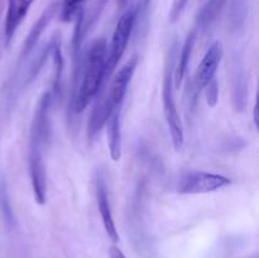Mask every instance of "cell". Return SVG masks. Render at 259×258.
Masks as SVG:
<instances>
[{"label":"cell","mask_w":259,"mask_h":258,"mask_svg":"<svg viewBox=\"0 0 259 258\" xmlns=\"http://www.w3.org/2000/svg\"><path fill=\"white\" fill-rule=\"evenodd\" d=\"M116 3H118L119 8H124L126 5V3H128V0H116Z\"/></svg>","instance_id":"cell-21"},{"label":"cell","mask_w":259,"mask_h":258,"mask_svg":"<svg viewBox=\"0 0 259 258\" xmlns=\"http://www.w3.org/2000/svg\"><path fill=\"white\" fill-rule=\"evenodd\" d=\"M18 0H8V12L7 18H5V27H4V35H5V47L10 45L13 39V35L15 33V25H14V18H15V10H17Z\"/></svg>","instance_id":"cell-15"},{"label":"cell","mask_w":259,"mask_h":258,"mask_svg":"<svg viewBox=\"0 0 259 258\" xmlns=\"http://www.w3.org/2000/svg\"><path fill=\"white\" fill-rule=\"evenodd\" d=\"M136 20L137 9L134 7H131L128 10H125V13L119 18L118 23H116L110 46L108 47L109 52L105 63V83L113 76L116 66L125 53L126 46H128L131 35L133 33Z\"/></svg>","instance_id":"cell-4"},{"label":"cell","mask_w":259,"mask_h":258,"mask_svg":"<svg viewBox=\"0 0 259 258\" xmlns=\"http://www.w3.org/2000/svg\"><path fill=\"white\" fill-rule=\"evenodd\" d=\"M86 0H62L60 3V18L62 22L70 23L76 19L78 13L83 10Z\"/></svg>","instance_id":"cell-14"},{"label":"cell","mask_w":259,"mask_h":258,"mask_svg":"<svg viewBox=\"0 0 259 258\" xmlns=\"http://www.w3.org/2000/svg\"><path fill=\"white\" fill-rule=\"evenodd\" d=\"M51 55L53 58V80H52V94L53 99L55 96L60 95L61 91V80H62L63 71V57L62 50H61V35L56 34L53 39L51 40Z\"/></svg>","instance_id":"cell-13"},{"label":"cell","mask_w":259,"mask_h":258,"mask_svg":"<svg viewBox=\"0 0 259 258\" xmlns=\"http://www.w3.org/2000/svg\"><path fill=\"white\" fill-rule=\"evenodd\" d=\"M137 65H138V58L132 57L114 76L108 94H106L105 98L100 100L105 108L106 113H108V116L110 115L114 109L123 106L124 98H125L126 90H128L132 77H133Z\"/></svg>","instance_id":"cell-7"},{"label":"cell","mask_w":259,"mask_h":258,"mask_svg":"<svg viewBox=\"0 0 259 258\" xmlns=\"http://www.w3.org/2000/svg\"><path fill=\"white\" fill-rule=\"evenodd\" d=\"M223 55H224V50H223V43L220 40L212 43L204 55L201 62L197 66L194 77H192L191 89H190L192 104L196 103L200 94L204 91L207 83L211 82L215 78V73H217L220 62H222Z\"/></svg>","instance_id":"cell-6"},{"label":"cell","mask_w":259,"mask_h":258,"mask_svg":"<svg viewBox=\"0 0 259 258\" xmlns=\"http://www.w3.org/2000/svg\"><path fill=\"white\" fill-rule=\"evenodd\" d=\"M230 179L205 171L182 172L176 180V191L182 195L209 194L230 185Z\"/></svg>","instance_id":"cell-5"},{"label":"cell","mask_w":259,"mask_h":258,"mask_svg":"<svg viewBox=\"0 0 259 258\" xmlns=\"http://www.w3.org/2000/svg\"><path fill=\"white\" fill-rule=\"evenodd\" d=\"M205 98H206L207 105L214 108L218 104V100H219V85H218L217 78L211 81V82L207 83L206 88L204 89Z\"/></svg>","instance_id":"cell-17"},{"label":"cell","mask_w":259,"mask_h":258,"mask_svg":"<svg viewBox=\"0 0 259 258\" xmlns=\"http://www.w3.org/2000/svg\"><path fill=\"white\" fill-rule=\"evenodd\" d=\"M108 45L104 38L95 39L76 66L73 89V111L81 114L105 86V63Z\"/></svg>","instance_id":"cell-2"},{"label":"cell","mask_w":259,"mask_h":258,"mask_svg":"<svg viewBox=\"0 0 259 258\" xmlns=\"http://www.w3.org/2000/svg\"><path fill=\"white\" fill-rule=\"evenodd\" d=\"M197 33L194 29L187 34L186 39H185L184 46L181 48V52H180L179 58H177V62L175 65V71H174V85L176 89H180L182 85V81H184L185 75H186V71L189 68L190 60H191L192 51H194L195 42L197 39Z\"/></svg>","instance_id":"cell-12"},{"label":"cell","mask_w":259,"mask_h":258,"mask_svg":"<svg viewBox=\"0 0 259 258\" xmlns=\"http://www.w3.org/2000/svg\"><path fill=\"white\" fill-rule=\"evenodd\" d=\"M176 47H172L169 51L168 57L166 60L163 72V81H162V105H163V114L166 123L168 125L169 136H171L172 146L175 151H181L185 144V132L180 114L177 111L176 101H175V85H174V71L176 65Z\"/></svg>","instance_id":"cell-3"},{"label":"cell","mask_w":259,"mask_h":258,"mask_svg":"<svg viewBox=\"0 0 259 258\" xmlns=\"http://www.w3.org/2000/svg\"><path fill=\"white\" fill-rule=\"evenodd\" d=\"M106 137L110 157L113 161H120L123 152V139H121V108L114 109L105 121Z\"/></svg>","instance_id":"cell-10"},{"label":"cell","mask_w":259,"mask_h":258,"mask_svg":"<svg viewBox=\"0 0 259 258\" xmlns=\"http://www.w3.org/2000/svg\"><path fill=\"white\" fill-rule=\"evenodd\" d=\"M253 120H254V124H255V128H258V101L255 100L254 103V106H253Z\"/></svg>","instance_id":"cell-19"},{"label":"cell","mask_w":259,"mask_h":258,"mask_svg":"<svg viewBox=\"0 0 259 258\" xmlns=\"http://www.w3.org/2000/svg\"><path fill=\"white\" fill-rule=\"evenodd\" d=\"M35 0H18L17 10H15V18H14V25L15 29H18L22 22L24 20V18L27 17L28 12H29L30 7L34 3Z\"/></svg>","instance_id":"cell-16"},{"label":"cell","mask_w":259,"mask_h":258,"mask_svg":"<svg viewBox=\"0 0 259 258\" xmlns=\"http://www.w3.org/2000/svg\"><path fill=\"white\" fill-rule=\"evenodd\" d=\"M95 194H96V202H98L99 212H100L101 220H103L104 229L106 234L109 235L114 243L119 242L118 229L115 227L114 222L113 212H111L110 201H109V192L108 186H106L105 179L101 175H98L95 180Z\"/></svg>","instance_id":"cell-9"},{"label":"cell","mask_w":259,"mask_h":258,"mask_svg":"<svg viewBox=\"0 0 259 258\" xmlns=\"http://www.w3.org/2000/svg\"><path fill=\"white\" fill-rule=\"evenodd\" d=\"M58 9H60V2L55 0V2L51 3L48 7L45 8V10H43L42 14L39 15V18L35 20L34 24L30 28L28 35L25 37L24 43H23L22 53H20V62H23V61L30 55V52L34 50L39 38L42 37V34L45 33L46 28L50 25V23L52 22V19L56 17V14H57Z\"/></svg>","instance_id":"cell-8"},{"label":"cell","mask_w":259,"mask_h":258,"mask_svg":"<svg viewBox=\"0 0 259 258\" xmlns=\"http://www.w3.org/2000/svg\"><path fill=\"white\" fill-rule=\"evenodd\" d=\"M227 0H207L200 10L197 12L196 18H195V27L192 29L197 33H205L211 28V25L217 22L224 8Z\"/></svg>","instance_id":"cell-11"},{"label":"cell","mask_w":259,"mask_h":258,"mask_svg":"<svg viewBox=\"0 0 259 258\" xmlns=\"http://www.w3.org/2000/svg\"><path fill=\"white\" fill-rule=\"evenodd\" d=\"M52 94L46 91L40 96L32 125H30L29 149H28V163H29V176L32 182L33 195L37 204L43 205L47 197V175L45 164V148L50 142L52 125H51V105H52Z\"/></svg>","instance_id":"cell-1"},{"label":"cell","mask_w":259,"mask_h":258,"mask_svg":"<svg viewBox=\"0 0 259 258\" xmlns=\"http://www.w3.org/2000/svg\"><path fill=\"white\" fill-rule=\"evenodd\" d=\"M151 2H152V0H142V9H143L144 13L147 12L148 7L151 5Z\"/></svg>","instance_id":"cell-20"},{"label":"cell","mask_w":259,"mask_h":258,"mask_svg":"<svg viewBox=\"0 0 259 258\" xmlns=\"http://www.w3.org/2000/svg\"><path fill=\"white\" fill-rule=\"evenodd\" d=\"M109 257L110 258H126L125 255H124V253L121 252V250L119 249L116 245H111V247L109 248Z\"/></svg>","instance_id":"cell-18"}]
</instances>
